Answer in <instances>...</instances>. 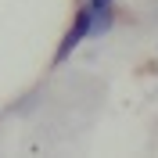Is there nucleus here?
I'll list each match as a JSON object with an SVG mask.
<instances>
[{
	"instance_id": "nucleus-1",
	"label": "nucleus",
	"mask_w": 158,
	"mask_h": 158,
	"mask_svg": "<svg viewBox=\"0 0 158 158\" xmlns=\"http://www.w3.org/2000/svg\"><path fill=\"white\" fill-rule=\"evenodd\" d=\"M86 32H90V7L76 15V25L69 29V36H65V43L58 47V58H54V61H65V58L72 54V47H76V43H79L83 36H86Z\"/></svg>"
},
{
	"instance_id": "nucleus-2",
	"label": "nucleus",
	"mask_w": 158,
	"mask_h": 158,
	"mask_svg": "<svg viewBox=\"0 0 158 158\" xmlns=\"http://www.w3.org/2000/svg\"><path fill=\"white\" fill-rule=\"evenodd\" d=\"M108 4H111V0H94V7H108Z\"/></svg>"
}]
</instances>
